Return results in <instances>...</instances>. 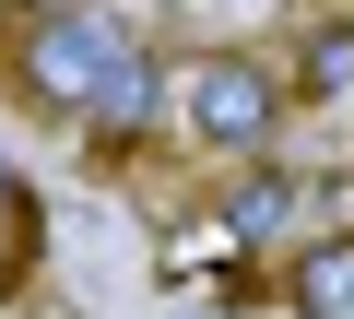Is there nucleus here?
<instances>
[{
  "instance_id": "f257e3e1",
  "label": "nucleus",
  "mask_w": 354,
  "mask_h": 319,
  "mask_svg": "<svg viewBox=\"0 0 354 319\" xmlns=\"http://www.w3.org/2000/svg\"><path fill=\"white\" fill-rule=\"evenodd\" d=\"M12 71H24L36 107L95 118V142H142L153 107H165V60H153V36H130L118 12H95V0H71V12H24Z\"/></svg>"
},
{
  "instance_id": "f03ea898",
  "label": "nucleus",
  "mask_w": 354,
  "mask_h": 319,
  "mask_svg": "<svg viewBox=\"0 0 354 319\" xmlns=\"http://www.w3.org/2000/svg\"><path fill=\"white\" fill-rule=\"evenodd\" d=\"M283 118V71L248 60V48H201L189 71H177V130H189L201 154H260Z\"/></svg>"
},
{
  "instance_id": "7ed1b4c3",
  "label": "nucleus",
  "mask_w": 354,
  "mask_h": 319,
  "mask_svg": "<svg viewBox=\"0 0 354 319\" xmlns=\"http://www.w3.org/2000/svg\"><path fill=\"white\" fill-rule=\"evenodd\" d=\"M283 295H295V319H354V237L330 225V237L283 272Z\"/></svg>"
},
{
  "instance_id": "20e7f679",
  "label": "nucleus",
  "mask_w": 354,
  "mask_h": 319,
  "mask_svg": "<svg viewBox=\"0 0 354 319\" xmlns=\"http://www.w3.org/2000/svg\"><path fill=\"white\" fill-rule=\"evenodd\" d=\"M283 213H295V178H272V166H260V178H248V190H236L213 225H225L236 248H260V237H283Z\"/></svg>"
},
{
  "instance_id": "39448f33",
  "label": "nucleus",
  "mask_w": 354,
  "mask_h": 319,
  "mask_svg": "<svg viewBox=\"0 0 354 319\" xmlns=\"http://www.w3.org/2000/svg\"><path fill=\"white\" fill-rule=\"evenodd\" d=\"M342 83H354V36H342V24H319V36L295 48V95H342Z\"/></svg>"
},
{
  "instance_id": "423d86ee",
  "label": "nucleus",
  "mask_w": 354,
  "mask_h": 319,
  "mask_svg": "<svg viewBox=\"0 0 354 319\" xmlns=\"http://www.w3.org/2000/svg\"><path fill=\"white\" fill-rule=\"evenodd\" d=\"M12 12H71V0H12Z\"/></svg>"
}]
</instances>
